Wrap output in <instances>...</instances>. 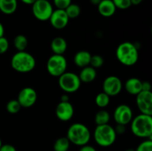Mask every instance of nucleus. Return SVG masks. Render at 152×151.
Instances as JSON below:
<instances>
[{
	"instance_id": "1",
	"label": "nucleus",
	"mask_w": 152,
	"mask_h": 151,
	"mask_svg": "<svg viewBox=\"0 0 152 151\" xmlns=\"http://www.w3.org/2000/svg\"><path fill=\"white\" fill-rule=\"evenodd\" d=\"M116 56L120 63L129 67L133 66L137 63L139 58V53L133 43L125 41L117 47Z\"/></svg>"
},
{
	"instance_id": "2",
	"label": "nucleus",
	"mask_w": 152,
	"mask_h": 151,
	"mask_svg": "<svg viewBox=\"0 0 152 151\" xmlns=\"http://www.w3.org/2000/svg\"><path fill=\"white\" fill-rule=\"evenodd\" d=\"M131 130L134 136L140 138H151L152 135L151 115L140 113L132 118Z\"/></svg>"
},
{
	"instance_id": "3",
	"label": "nucleus",
	"mask_w": 152,
	"mask_h": 151,
	"mask_svg": "<svg viewBox=\"0 0 152 151\" xmlns=\"http://www.w3.org/2000/svg\"><path fill=\"white\" fill-rule=\"evenodd\" d=\"M67 138L71 143L77 146H83L87 144L90 141V130L85 124L75 123L71 124L68 128Z\"/></svg>"
},
{
	"instance_id": "4",
	"label": "nucleus",
	"mask_w": 152,
	"mask_h": 151,
	"mask_svg": "<svg viewBox=\"0 0 152 151\" xmlns=\"http://www.w3.org/2000/svg\"><path fill=\"white\" fill-rule=\"evenodd\" d=\"M35 58L25 51H18L11 59V67L19 73H28L35 68Z\"/></svg>"
},
{
	"instance_id": "5",
	"label": "nucleus",
	"mask_w": 152,
	"mask_h": 151,
	"mask_svg": "<svg viewBox=\"0 0 152 151\" xmlns=\"http://www.w3.org/2000/svg\"><path fill=\"white\" fill-rule=\"evenodd\" d=\"M95 142L102 147H109L114 143L117 139V133L114 128L108 124L96 125L94 133Z\"/></svg>"
},
{
	"instance_id": "6",
	"label": "nucleus",
	"mask_w": 152,
	"mask_h": 151,
	"mask_svg": "<svg viewBox=\"0 0 152 151\" xmlns=\"http://www.w3.org/2000/svg\"><path fill=\"white\" fill-rule=\"evenodd\" d=\"M59 85L65 93H74L80 87L81 81L79 76L74 73L65 72L59 77Z\"/></svg>"
},
{
	"instance_id": "7",
	"label": "nucleus",
	"mask_w": 152,
	"mask_h": 151,
	"mask_svg": "<svg viewBox=\"0 0 152 151\" xmlns=\"http://www.w3.org/2000/svg\"><path fill=\"white\" fill-rule=\"evenodd\" d=\"M47 70L50 76L59 77L66 72L67 61L63 55L53 54L47 62Z\"/></svg>"
},
{
	"instance_id": "8",
	"label": "nucleus",
	"mask_w": 152,
	"mask_h": 151,
	"mask_svg": "<svg viewBox=\"0 0 152 151\" xmlns=\"http://www.w3.org/2000/svg\"><path fill=\"white\" fill-rule=\"evenodd\" d=\"M53 11V7L48 0H37L32 4L33 14L39 21L49 20Z\"/></svg>"
},
{
	"instance_id": "9",
	"label": "nucleus",
	"mask_w": 152,
	"mask_h": 151,
	"mask_svg": "<svg viewBox=\"0 0 152 151\" xmlns=\"http://www.w3.org/2000/svg\"><path fill=\"white\" fill-rule=\"evenodd\" d=\"M137 105L141 113L152 115L151 91L142 90L137 95Z\"/></svg>"
},
{
	"instance_id": "10",
	"label": "nucleus",
	"mask_w": 152,
	"mask_h": 151,
	"mask_svg": "<svg viewBox=\"0 0 152 151\" xmlns=\"http://www.w3.org/2000/svg\"><path fill=\"white\" fill-rule=\"evenodd\" d=\"M123 84L120 78L115 76H108L103 81L102 89L104 93L109 96H115L121 92Z\"/></svg>"
},
{
	"instance_id": "11",
	"label": "nucleus",
	"mask_w": 152,
	"mask_h": 151,
	"mask_svg": "<svg viewBox=\"0 0 152 151\" xmlns=\"http://www.w3.org/2000/svg\"><path fill=\"white\" fill-rule=\"evenodd\" d=\"M37 99V93L34 88L30 87H24L20 90L18 95V102L22 107H31L36 103Z\"/></svg>"
},
{
	"instance_id": "12",
	"label": "nucleus",
	"mask_w": 152,
	"mask_h": 151,
	"mask_svg": "<svg viewBox=\"0 0 152 151\" xmlns=\"http://www.w3.org/2000/svg\"><path fill=\"white\" fill-rule=\"evenodd\" d=\"M114 118L117 124L126 125L132 121L133 113L129 105H120L117 106L114 110Z\"/></svg>"
},
{
	"instance_id": "13",
	"label": "nucleus",
	"mask_w": 152,
	"mask_h": 151,
	"mask_svg": "<svg viewBox=\"0 0 152 151\" xmlns=\"http://www.w3.org/2000/svg\"><path fill=\"white\" fill-rule=\"evenodd\" d=\"M49 21L50 25L57 30H62L68 25L69 22V18L67 16L65 10L62 9H56L53 10L50 16Z\"/></svg>"
},
{
	"instance_id": "14",
	"label": "nucleus",
	"mask_w": 152,
	"mask_h": 151,
	"mask_svg": "<svg viewBox=\"0 0 152 151\" xmlns=\"http://www.w3.org/2000/svg\"><path fill=\"white\" fill-rule=\"evenodd\" d=\"M74 109L70 102H60L56 108V117L62 121H68L72 118Z\"/></svg>"
},
{
	"instance_id": "15",
	"label": "nucleus",
	"mask_w": 152,
	"mask_h": 151,
	"mask_svg": "<svg viewBox=\"0 0 152 151\" xmlns=\"http://www.w3.org/2000/svg\"><path fill=\"white\" fill-rule=\"evenodd\" d=\"M97 6L98 11L104 17H111L117 10L112 0H102Z\"/></svg>"
},
{
	"instance_id": "16",
	"label": "nucleus",
	"mask_w": 152,
	"mask_h": 151,
	"mask_svg": "<svg viewBox=\"0 0 152 151\" xmlns=\"http://www.w3.org/2000/svg\"><path fill=\"white\" fill-rule=\"evenodd\" d=\"M142 82L137 78H130L125 83V89L131 95H137L142 91Z\"/></svg>"
},
{
	"instance_id": "17",
	"label": "nucleus",
	"mask_w": 152,
	"mask_h": 151,
	"mask_svg": "<svg viewBox=\"0 0 152 151\" xmlns=\"http://www.w3.org/2000/svg\"><path fill=\"white\" fill-rule=\"evenodd\" d=\"M91 54L87 50H80L75 54L74 57V63L80 68H85L90 65Z\"/></svg>"
},
{
	"instance_id": "18",
	"label": "nucleus",
	"mask_w": 152,
	"mask_h": 151,
	"mask_svg": "<svg viewBox=\"0 0 152 151\" xmlns=\"http://www.w3.org/2000/svg\"><path fill=\"white\" fill-rule=\"evenodd\" d=\"M67 42L62 37H55L50 43V48L53 54L63 55L67 50Z\"/></svg>"
},
{
	"instance_id": "19",
	"label": "nucleus",
	"mask_w": 152,
	"mask_h": 151,
	"mask_svg": "<svg viewBox=\"0 0 152 151\" xmlns=\"http://www.w3.org/2000/svg\"><path fill=\"white\" fill-rule=\"evenodd\" d=\"M78 76L81 82L90 83L96 78V71L94 68L89 65V66L83 68L80 71V75Z\"/></svg>"
},
{
	"instance_id": "20",
	"label": "nucleus",
	"mask_w": 152,
	"mask_h": 151,
	"mask_svg": "<svg viewBox=\"0 0 152 151\" xmlns=\"http://www.w3.org/2000/svg\"><path fill=\"white\" fill-rule=\"evenodd\" d=\"M17 0H0V11L4 14L10 15L17 9Z\"/></svg>"
},
{
	"instance_id": "21",
	"label": "nucleus",
	"mask_w": 152,
	"mask_h": 151,
	"mask_svg": "<svg viewBox=\"0 0 152 151\" xmlns=\"http://www.w3.org/2000/svg\"><path fill=\"white\" fill-rule=\"evenodd\" d=\"M13 45L18 51H25L28 45V40L22 34L17 35L13 39Z\"/></svg>"
},
{
	"instance_id": "22",
	"label": "nucleus",
	"mask_w": 152,
	"mask_h": 151,
	"mask_svg": "<svg viewBox=\"0 0 152 151\" xmlns=\"http://www.w3.org/2000/svg\"><path fill=\"white\" fill-rule=\"evenodd\" d=\"M69 140L67 137H61L56 139L53 144L54 151H68L70 147Z\"/></svg>"
},
{
	"instance_id": "23",
	"label": "nucleus",
	"mask_w": 152,
	"mask_h": 151,
	"mask_svg": "<svg viewBox=\"0 0 152 151\" xmlns=\"http://www.w3.org/2000/svg\"><path fill=\"white\" fill-rule=\"evenodd\" d=\"M95 123L96 125H103L108 124L110 121V114L108 111L105 110L99 111L95 115Z\"/></svg>"
},
{
	"instance_id": "24",
	"label": "nucleus",
	"mask_w": 152,
	"mask_h": 151,
	"mask_svg": "<svg viewBox=\"0 0 152 151\" xmlns=\"http://www.w3.org/2000/svg\"><path fill=\"white\" fill-rule=\"evenodd\" d=\"M65 11L66 13L67 16L69 18V19H75V18L78 17L80 13H81V8H80L78 4L71 3L65 9Z\"/></svg>"
},
{
	"instance_id": "25",
	"label": "nucleus",
	"mask_w": 152,
	"mask_h": 151,
	"mask_svg": "<svg viewBox=\"0 0 152 151\" xmlns=\"http://www.w3.org/2000/svg\"><path fill=\"white\" fill-rule=\"evenodd\" d=\"M95 102H96V105L99 107L104 108L109 105L110 96L108 95H107L105 93H104V92H102V93H99L96 96Z\"/></svg>"
},
{
	"instance_id": "26",
	"label": "nucleus",
	"mask_w": 152,
	"mask_h": 151,
	"mask_svg": "<svg viewBox=\"0 0 152 151\" xmlns=\"http://www.w3.org/2000/svg\"><path fill=\"white\" fill-rule=\"evenodd\" d=\"M21 105L19 104V102H18L17 99H13V100H10V102H7V106H6V109L8 113L11 114H16L17 113H19V111L21 109Z\"/></svg>"
},
{
	"instance_id": "27",
	"label": "nucleus",
	"mask_w": 152,
	"mask_h": 151,
	"mask_svg": "<svg viewBox=\"0 0 152 151\" xmlns=\"http://www.w3.org/2000/svg\"><path fill=\"white\" fill-rule=\"evenodd\" d=\"M104 64V59L99 55H94V56H91V59L90 62V66L94 68V69L96 68H99L102 67Z\"/></svg>"
},
{
	"instance_id": "28",
	"label": "nucleus",
	"mask_w": 152,
	"mask_h": 151,
	"mask_svg": "<svg viewBox=\"0 0 152 151\" xmlns=\"http://www.w3.org/2000/svg\"><path fill=\"white\" fill-rule=\"evenodd\" d=\"M116 8L126 10L132 6L131 0H112Z\"/></svg>"
},
{
	"instance_id": "29",
	"label": "nucleus",
	"mask_w": 152,
	"mask_h": 151,
	"mask_svg": "<svg viewBox=\"0 0 152 151\" xmlns=\"http://www.w3.org/2000/svg\"><path fill=\"white\" fill-rule=\"evenodd\" d=\"M135 151H152L151 139H148V140L144 141L142 143L140 144Z\"/></svg>"
},
{
	"instance_id": "30",
	"label": "nucleus",
	"mask_w": 152,
	"mask_h": 151,
	"mask_svg": "<svg viewBox=\"0 0 152 151\" xmlns=\"http://www.w3.org/2000/svg\"><path fill=\"white\" fill-rule=\"evenodd\" d=\"M9 48L8 40L3 36L0 37V54L6 53Z\"/></svg>"
},
{
	"instance_id": "31",
	"label": "nucleus",
	"mask_w": 152,
	"mask_h": 151,
	"mask_svg": "<svg viewBox=\"0 0 152 151\" xmlns=\"http://www.w3.org/2000/svg\"><path fill=\"white\" fill-rule=\"evenodd\" d=\"M53 3L57 9L65 10L69 4H71V0H53Z\"/></svg>"
},
{
	"instance_id": "32",
	"label": "nucleus",
	"mask_w": 152,
	"mask_h": 151,
	"mask_svg": "<svg viewBox=\"0 0 152 151\" xmlns=\"http://www.w3.org/2000/svg\"><path fill=\"white\" fill-rule=\"evenodd\" d=\"M0 151H16V150L13 145L7 144H1Z\"/></svg>"
},
{
	"instance_id": "33",
	"label": "nucleus",
	"mask_w": 152,
	"mask_h": 151,
	"mask_svg": "<svg viewBox=\"0 0 152 151\" xmlns=\"http://www.w3.org/2000/svg\"><path fill=\"white\" fill-rule=\"evenodd\" d=\"M114 130H115L117 134H122V133H125V131H126V125L117 124L116 127L114 128Z\"/></svg>"
},
{
	"instance_id": "34",
	"label": "nucleus",
	"mask_w": 152,
	"mask_h": 151,
	"mask_svg": "<svg viewBox=\"0 0 152 151\" xmlns=\"http://www.w3.org/2000/svg\"><path fill=\"white\" fill-rule=\"evenodd\" d=\"M151 85L148 81H142V90L144 91H151Z\"/></svg>"
},
{
	"instance_id": "35",
	"label": "nucleus",
	"mask_w": 152,
	"mask_h": 151,
	"mask_svg": "<svg viewBox=\"0 0 152 151\" xmlns=\"http://www.w3.org/2000/svg\"><path fill=\"white\" fill-rule=\"evenodd\" d=\"M82 147L80 148V151H96V149H95L94 147L91 146V145H83V146H81Z\"/></svg>"
},
{
	"instance_id": "36",
	"label": "nucleus",
	"mask_w": 152,
	"mask_h": 151,
	"mask_svg": "<svg viewBox=\"0 0 152 151\" xmlns=\"http://www.w3.org/2000/svg\"><path fill=\"white\" fill-rule=\"evenodd\" d=\"M61 102H69V96L68 94H63L61 96Z\"/></svg>"
},
{
	"instance_id": "37",
	"label": "nucleus",
	"mask_w": 152,
	"mask_h": 151,
	"mask_svg": "<svg viewBox=\"0 0 152 151\" xmlns=\"http://www.w3.org/2000/svg\"><path fill=\"white\" fill-rule=\"evenodd\" d=\"M21 1L26 4H33L37 0H21Z\"/></svg>"
},
{
	"instance_id": "38",
	"label": "nucleus",
	"mask_w": 152,
	"mask_h": 151,
	"mask_svg": "<svg viewBox=\"0 0 152 151\" xmlns=\"http://www.w3.org/2000/svg\"><path fill=\"white\" fill-rule=\"evenodd\" d=\"M142 1V0H131L132 5H138Z\"/></svg>"
},
{
	"instance_id": "39",
	"label": "nucleus",
	"mask_w": 152,
	"mask_h": 151,
	"mask_svg": "<svg viewBox=\"0 0 152 151\" xmlns=\"http://www.w3.org/2000/svg\"><path fill=\"white\" fill-rule=\"evenodd\" d=\"M4 26H3L2 24L0 22V37H1L4 36Z\"/></svg>"
},
{
	"instance_id": "40",
	"label": "nucleus",
	"mask_w": 152,
	"mask_h": 151,
	"mask_svg": "<svg viewBox=\"0 0 152 151\" xmlns=\"http://www.w3.org/2000/svg\"><path fill=\"white\" fill-rule=\"evenodd\" d=\"M90 1L91 4H94V5H98L102 0H90Z\"/></svg>"
},
{
	"instance_id": "41",
	"label": "nucleus",
	"mask_w": 152,
	"mask_h": 151,
	"mask_svg": "<svg viewBox=\"0 0 152 151\" xmlns=\"http://www.w3.org/2000/svg\"><path fill=\"white\" fill-rule=\"evenodd\" d=\"M126 151H135V150H133V149H128V150H126Z\"/></svg>"
},
{
	"instance_id": "42",
	"label": "nucleus",
	"mask_w": 152,
	"mask_h": 151,
	"mask_svg": "<svg viewBox=\"0 0 152 151\" xmlns=\"http://www.w3.org/2000/svg\"><path fill=\"white\" fill-rule=\"evenodd\" d=\"M1 144H1V139H0V147H1Z\"/></svg>"
}]
</instances>
